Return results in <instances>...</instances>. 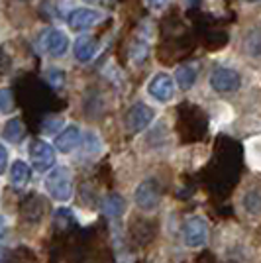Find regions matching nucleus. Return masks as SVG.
<instances>
[{"instance_id": "nucleus-1", "label": "nucleus", "mask_w": 261, "mask_h": 263, "mask_svg": "<svg viewBox=\"0 0 261 263\" xmlns=\"http://www.w3.org/2000/svg\"><path fill=\"white\" fill-rule=\"evenodd\" d=\"M45 189L51 198L67 202L73 195V175L67 167H53L45 177Z\"/></svg>"}, {"instance_id": "nucleus-2", "label": "nucleus", "mask_w": 261, "mask_h": 263, "mask_svg": "<svg viewBox=\"0 0 261 263\" xmlns=\"http://www.w3.org/2000/svg\"><path fill=\"white\" fill-rule=\"evenodd\" d=\"M28 154H30L32 165L40 171V173H45V171L53 169L55 152L47 142H44V140H33V142H30Z\"/></svg>"}, {"instance_id": "nucleus-3", "label": "nucleus", "mask_w": 261, "mask_h": 263, "mask_svg": "<svg viewBox=\"0 0 261 263\" xmlns=\"http://www.w3.org/2000/svg\"><path fill=\"white\" fill-rule=\"evenodd\" d=\"M134 198H136V204L142 210H153L157 204H159V198H161V186L155 179H147L138 185L136 193H134Z\"/></svg>"}, {"instance_id": "nucleus-4", "label": "nucleus", "mask_w": 261, "mask_h": 263, "mask_svg": "<svg viewBox=\"0 0 261 263\" xmlns=\"http://www.w3.org/2000/svg\"><path fill=\"white\" fill-rule=\"evenodd\" d=\"M183 240L189 248H200L208 240V224L200 216H193L183 226Z\"/></svg>"}, {"instance_id": "nucleus-5", "label": "nucleus", "mask_w": 261, "mask_h": 263, "mask_svg": "<svg viewBox=\"0 0 261 263\" xmlns=\"http://www.w3.org/2000/svg\"><path fill=\"white\" fill-rule=\"evenodd\" d=\"M239 85H241L239 73L228 67H218L210 75V87L218 92H234L239 88Z\"/></svg>"}, {"instance_id": "nucleus-6", "label": "nucleus", "mask_w": 261, "mask_h": 263, "mask_svg": "<svg viewBox=\"0 0 261 263\" xmlns=\"http://www.w3.org/2000/svg\"><path fill=\"white\" fill-rule=\"evenodd\" d=\"M153 120V110L147 106V104H143V102H138V104H134L130 110H128V114H126V126H128V130L134 132V134H138V132L145 130Z\"/></svg>"}, {"instance_id": "nucleus-7", "label": "nucleus", "mask_w": 261, "mask_h": 263, "mask_svg": "<svg viewBox=\"0 0 261 263\" xmlns=\"http://www.w3.org/2000/svg\"><path fill=\"white\" fill-rule=\"evenodd\" d=\"M102 20V14L98 10H90V8H79L69 14V28L75 30V32H85L95 28L98 22Z\"/></svg>"}, {"instance_id": "nucleus-8", "label": "nucleus", "mask_w": 261, "mask_h": 263, "mask_svg": "<svg viewBox=\"0 0 261 263\" xmlns=\"http://www.w3.org/2000/svg\"><path fill=\"white\" fill-rule=\"evenodd\" d=\"M147 92L152 95L155 100L159 102H169L173 99V92H175V85H173V79L165 73H157L155 77H152L150 85H147Z\"/></svg>"}, {"instance_id": "nucleus-9", "label": "nucleus", "mask_w": 261, "mask_h": 263, "mask_svg": "<svg viewBox=\"0 0 261 263\" xmlns=\"http://www.w3.org/2000/svg\"><path fill=\"white\" fill-rule=\"evenodd\" d=\"M42 44H44V49L51 55V57H63L67 51V47H69V37L65 35V32L49 28V30H45Z\"/></svg>"}, {"instance_id": "nucleus-10", "label": "nucleus", "mask_w": 261, "mask_h": 263, "mask_svg": "<svg viewBox=\"0 0 261 263\" xmlns=\"http://www.w3.org/2000/svg\"><path fill=\"white\" fill-rule=\"evenodd\" d=\"M73 51H75V59H77V61H81V63H87V61H90V59L97 55L98 42L95 40V37H92V35H81V37H77Z\"/></svg>"}, {"instance_id": "nucleus-11", "label": "nucleus", "mask_w": 261, "mask_h": 263, "mask_svg": "<svg viewBox=\"0 0 261 263\" xmlns=\"http://www.w3.org/2000/svg\"><path fill=\"white\" fill-rule=\"evenodd\" d=\"M79 138H81L79 128H77V126H67L65 130L55 138V147H57V152H61V154H71L77 147V143H79Z\"/></svg>"}, {"instance_id": "nucleus-12", "label": "nucleus", "mask_w": 261, "mask_h": 263, "mask_svg": "<svg viewBox=\"0 0 261 263\" xmlns=\"http://www.w3.org/2000/svg\"><path fill=\"white\" fill-rule=\"evenodd\" d=\"M126 209V202L120 195H108V197L102 200V212L108 216L110 220H116L124 214Z\"/></svg>"}, {"instance_id": "nucleus-13", "label": "nucleus", "mask_w": 261, "mask_h": 263, "mask_svg": "<svg viewBox=\"0 0 261 263\" xmlns=\"http://www.w3.org/2000/svg\"><path fill=\"white\" fill-rule=\"evenodd\" d=\"M28 179H30V167H28V163H24L22 159L14 161V165H12V169H10L12 185L24 186L28 183Z\"/></svg>"}, {"instance_id": "nucleus-14", "label": "nucleus", "mask_w": 261, "mask_h": 263, "mask_svg": "<svg viewBox=\"0 0 261 263\" xmlns=\"http://www.w3.org/2000/svg\"><path fill=\"white\" fill-rule=\"evenodd\" d=\"M175 81H177V85L181 88H191L195 85L196 81V69L193 65H183L177 69V73H175Z\"/></svg>"}, {"instance_id": "nucleus-15", "label": "nucleus", "mask_w": 261, "mask_h": 263, "mask_svg": "<svg viewBox=\"0 0 261 263\" xmlns=\"http://www.w3.org/2000/svg\"><path fill=\"white\" fill-rule=\"evenodd\" d=\"M2 136H4L6 142H10V143L20 142L24 136V126H22V122H20V118H12V120L6 122Z\"/></svg>"}, {"instance_id": "nucleus-16", "label": "nucleus", "mask_w": 261, "mask_h": 263, "mask_svg": "<svg viewBox=\"0 0 261 263\" xmlns=\"http://www.w3.org/2000/svg\"><path fill=\"white\" fill-rule=\"evenodd\" d=\"M244 209L250 214H261V191L251 189L244 195Z\"/></svg>"}, {"instance_id": "nucleus-17", "label": "nucleus", "mask_w": 261, "mask_h": 263, "mask_svg": "<svg viewBox=\"0 0 261 263\" xmlns=\"http://www.w3.org/2000/svg\"><path fill=\"white\" fill-rule=\"evenodd\" d=\"M14 108V97L10 88H0V112L8 114Z\"/></svg>"}, {"instance_id": "nucleus-18", "label": "nucleus", "mask_w": 261, "mask_h": 263, "mask_svg": "<svg viewBox=\"0 0 261 263\" xmlns=\"http://www.w3.org/2000/svg\"><path fill=\"white\" fill-rule=\"evenodd\" d=\"M147 45L145 44H140V42H136L134 47H132V59H134V63H143L145 61V57H147Z\"/></svg>"}, {"instance_id": "nucleus-19", "label": "nucleus", "mask_w": 261, "mask_h": 263, "mask_svg": "<svg viewBox=\"0 0 261 263\" xmlns=\"http://www.w3.org/2000/svg\"><path fill=\"white\" fill-rule=\"evenodd\" d=\"M6 167H8V152H6V147L0 143V175L6 171Z\"/></svg>"}, {"instance_id": "nucleus-20", "label": "nucleus", "mask_w": 261, "mask_h": 263, "mask_svg": "<svg viewBox=\"0 0 261 263\" xmlns=\"http://www.w3.org/2000/svg\"><path fill=\"white\" fill-rule=\"evenodd\" d=\"M145 2H147V6L153 8V10H161V8H165L171 0H145Z\"/></svg>"}, {"instance_id": "nucleus-21", "label": "nucleus", "mask_w": 261, "mask_h": 263, "mask_svg": "<svg viewBox=\"0 0 261 263\" xmlns=\"http://www.w3.org/2000/svg\"><path fill=\"white\" fill-rule=\"evenodd\" d=\"M2 234H4V222L0 220V238H2Z\"/></svg>"}, {"instance_id": "nucleus-22", "label": "nucleus", "mask_w": 261, "mask_h": 263, "mask_svg": "<svg viewBox=\"0 0 261 263\" xmlns=\"http://www.w3.org/2000/svg\"><path fill=\"white\" fill-rule=\"evenodd\" d=\"M85 2H98V0H85Z\"/></svg>"}, {"instance_id": "nucleus-23", "label": "nucleus", "mask_w": 261, "mask_h": 263, "mask_svg": "<svg viewBox=\"0 0 261 263\" xmlns=\"http://www.w3.org/2000/svg\"><path fill=\"white\" fill-rule=\"evenodd\" d=\"M246 2H257V0H246Z\"/></svg>"}]
</instances>
